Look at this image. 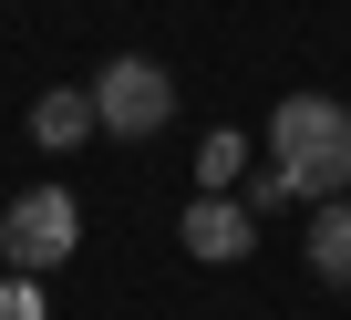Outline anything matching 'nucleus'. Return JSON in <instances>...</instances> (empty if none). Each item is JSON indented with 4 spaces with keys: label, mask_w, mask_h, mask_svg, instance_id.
I'll return each instance as SVG.
<instances>
[{
    "label": "nucleus",
    "mask_w": 351,
    "mask_h": 320,
    "mask_svg": "<svg viewBox=\"0 0 351 320\" xmlns=\"http://www.w3.org/2000/svg\"><path fill=\"white\" fill-rule=\"evenodd\" d=\"M269 166L320 207V197H351V114L330 93H279L269 114Z\"/></svg>",
    "instance_id": "obj_1"
},
{
    "label": "nucleus",
    "mask_w": 351,
    "mask_h": 320,
    "mask_svg": "<svg viewBox=\"0 0 351 320\" xmlns=\"http://www.w3.org/2000/svg\"><path fill=\"white\" fill-rule=\"evenodd\" d=\"M73 248H83V207H73L62 186H21L11 217H0V258H11L21 279H52Z\"/></svg>",
    "instance_id": "obj_2"
},
{
    "label": "nucleus",
    "mask_w": 351,
    "mask_h": 320,
    "mask_svg": "<svg viewBox=\"0 0 351 320\" xmlns=\"http://www.w3.org/2000/svg\"><path fill=\"white\" fill-rule=\"evenodd\" d=\"M165 114H176V73H165L155 52H114V62L93 73V124H104V134L145 145Z\"/></svg>",
    "instance_id": "obj_3"
},
{
    "label": "nucleus",
    "mask_w": 351,
    "mask_h": 320,
    "mask_svg": "<svg viewBox=\"0 0 351 320\" xmlns=\"http://www.w3.org/2000/svg\"><path fill=\"white\" fill-rule=\"evenodd\" d=\"M176 248L207 258V269H228V258H248V248H258V217H248L238 197H197L186 217H176Z\"/></svg>",
    "instance_id": "obj_4"
},
{
    "label": "nucleus",
    "mask_w": 351,
    "mask_h": 320,
    "mask_svg": "<svg viewBox=\"0 0 351 320\" xmlns=\"http://www.w3.org/2000/svg\"><path fill=\"white\" fill-rule=\"evenodd\" d=\"M83 134H93V83H62V93H42V103H32V145L73 155Z\"/></svg>",
    "instance_id": "obj_5"
},
{
    "label": "nucleus",
    "mask_w": 351,
    "mask_h": 320,
    "mask_svg": "<svg viewBox=\"0 0 351 320\" xmlns=\"http://www.w3.org/2000/svg\"><path fill=\"white\" fill-rule=\"evenodd\" d=\"M310 279L351 289V197H320L310 207Z\"/></svg>",
    "instance_id": "obj_6"
},
{
    "label": "nucleus",
    "mask_w": 351,
    "mask_h": 320,
    "mask_svg": "<svg viewBox=\"0 0 351 320\" xmlns=\"http://www.w3.org/2000/svg\"><path fill=\"white\" fill-rule=\"evenodd\" d=\"M238 176H248V134H238V124H217V134L197 145V186H207V197H228Z\"/></svg>",
    "instance_id": "obj_7"
},
{
    "label": "nucleus",
    "mask_w": 351,
    "mask_h": 320,
    "mask_svg": "<svg viewBox=\"0 0 351 320\" xmlns=\"http://www.w3.org/2000/svg\"><path fill=\"white\" fill-rule=\"evenodd\" d=\"M238 207H248V217H279V207H300V186H289V176H279V166H258V176H248V197H238Z\"/></svg>",
    "instance_id": "obj_8"
},
{
    "label": "nucleus",
    "mask_w": 351,
    "mask_h": 320,
    "mask_svg": "<svg viewBox=\"0 0 351 320\" xmlns=\"http://www.w3.org/2000/svg\"><path fill=\"white\" fill-rule=\"evenodd\" d=\"M0 320H42V279H21V269L0 279Z\"/></svg>",
    "instance_id": "obj_9"
}]
</instances>
